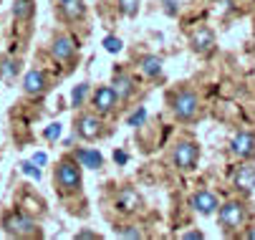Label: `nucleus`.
<instances>
[{"instance_id":"26","label":"nucleus","mask_w":255,"mask_h":240,"mask_svg":"<svg viewBox=\"0 0 255 240\" xmlns=\"http://www.w3.org/2000/svg\"><path fill=\"white\" fill-rule=\"evenodd\" d=\"M15 74H18V66H15L13 61H5V63H3V76L10 79V76H15Z\"/></svg>"},{"instance_id":"32","label":"nucleus","mask_w":255,"mask_h":240,"mask_svg":"<svg viewBox=\"0 0 255 240\" xmlns=\"http://www.w3.org/2000/svg\"><path fill=\"white\" fill-rule=\"evenodd\" d=\"M56 3H58V5H61V3H66V0H56Z\"/></svg>"},{"instance_id":"21","label":"nucleus","mask_w":255,"mask_h":240,"mask_svg":"<svg viewBox=\"0 0 255 240\" xmlns=\"http://www.w3.org/2000/svg\"><path fill=\"white\" fill-rule=\"evenodd\" d=\"M119 10L124 13V15H136V10H139V0H119Z\"/></svg>"},{"instance_id":"2","label":"nucleus","mask_w":255,"mask_h":240,"mask_svg":"<svg viewBox=\"0 0 255 240\" xmlns=\"http://www.w3.org/2000/svg\"><path fill=\"white\" fill-rule=\"evenodd\" d=\"M56 185L63 192H76L81 187V164L71 162V159H63L56 167Z\"/></svg>"},{"instance_id":"13","label":"nucleus","mask_w":255,"mask_h":240,"mask_svg":"<svg viewBox=\"0 0 255 240\" xmlns=\"http://www.w3.org/2000/svg\"><path fill=\"white\" fill-rule=\"evenodd\" d=\"M23 89H25V94H30V96H38V94H43L46 91V76H43V71H28L25 74V81H23Z\"/></svg>"},{"instance_id":"17","label":"nucleus","mask_w":255,"mask_h":240,"mask_svg":"<svg viewBox=\"0 0 255 240\" xmlns=\"http://www.w3.org/2000/svg\"><path fill=\"white\" fill-rule=\"evenodd\" d=\"M114 91L119 94V99H127V96H131V91H134V81H131L127 74H117V76H114Z\"/></svg>"},{"instance_id":"20","label":"nucleus","mask_w":255,"mask_h":240,"mask_svg":"<svg viewBox=\"0 0 255 240\" xmlns=\"http://www.w3.org/2000/svg\"><path fill=\"white\" fill-rule=\"evenodd\" d=\"M86 91H89V84L76 86L74 91H71V104H74V107H81V104H84V96H86Z\"/></svg>"},{"instance_id":"25","label":"nucleus","mask_w":255,"mask_h":240,"mask_svg":"<svg viewBox=\"0 0 255 240\" xmlns=\"http://www.w3.org/2000/svg\"><path fill=\"white\" fill-rule=\"evenodd\" d=\"M144 119H147V109H139L136 114H131V117H129V126H141V124H144Z\"/></svg>"},{"instance_id":"3","label":"nucleus","mask_w":255,"mask_h":240,"mask_svg":"<svg viewBox=\"0 0 255 240\" xmlns=\"http://www.w3.org/2000/svg\"><path fill=\"white\" fill-rule=\"evenodd\" d=\"M197 107H200V101L192 91H179L177 96H172V114L179 121H190L197 114Z\"/></svg>"},{"instance_id":"16","label":"nucleus","mask_w":255,"mask_h":240,"mask_svg":"<svg viewBox=\"0 0 255 240\" xmlns=\"http://www.w3.org/2000/svg\"><path fill=\"white\" fill-rule=\"evenodd\" d=\"M61 10L68 20H81L86 15V5L84 0H66V3H61Z\"/></svg>"},{"instance_id":"31","label":"nucleus","mask_w":255,"mask_h":240,"mask_svg":"<svg viewBox=\"0 0 255 240\" xmlns=\"http://www.w3.org/2000/svg\"><path fill=\"white\" fill-rule=\"evenodd\" d=\"M248 238H250V240H255V230H248Z\"/></svg>"},{"instance_id":"19","label":"nucleus","mask_w":255,"mask_h":240,"mask_svg":"<svg viewBox=\"0 0 255 240\" xmlns=\"http://www.w3.org/2000/svg\"><path fill=\"white\" fill-rule=\"evenodd\" d=\"M33 10H35L33 0H15V5H13V15L20 20H28L33 15Z\"/></svg>"},{"instance_id":"1","label":"nucleus","mask_w":255,"mask_h":240,"mask_svg":"<svg viewBox=\"0 0 255 240\" xmlns=\"http://www.w3.org/2000/svg\"><path fill=\"white\" fill-rule=\"evenodd\" d=\"M3 230L8 235H15V238H35V235H41L38 225H35L30 218H25L23 213H8L3 218Z\"/></svg>"},{"instance_id":"27","label":"nucleus","mask_w":255,"mask_h":240,"mask_svg":"<svg viewBox=\"0 0 255 240\" xmlns=\"http://www.w3.org/2000/svg\"><path fill=\"white\" fill-rule=\"evenodd\" d=\"M114 159H117L119 164H127V159H129V157H127V152H114Z\"/></svg>"},{"instance_id":"7","label":"nucleus","mask_w":255,"mask_h":240,"mask_svg":"<svg viewBox=\"0 0 255 240\" xmlns=\"http://www.w3.org/2000/svg\"><path fill=\"white\" fill-rule=\"evenodd\" d=\"M117 101H119V94L112 89V86H101V89H96V94H94V107H96V112H101V114H109L114 107H117Z\"/></svg>"},{"instance_id":"30","label":"nucleus","mask_w":255,"mask_h":240,"mask_svg":"<svg viewBox=\"0 0 255 240\" xmlns=\"http://www.w3.org/2000/svg\"><path fill=\"white\" fill-rule=\"evenodd\" d=\"M185 238H187V240H195V238H202V233H187Z\"/></svg>"},{"instance_id":"18","label":"nucleus","mask_w":255,"mask_h":240,"mask_svg":"<svg viewBox=\"0 0 255 240\" xmlns=\"http://www.w3.org/2000/svg\"><path fill=\"white\" fill-rule=\"evenodd\" d=\"M141 71L147 76H159L162 74V58L157 56H144L141 58Z\"/></svg>"},{"instance_id":"10","label":"nucleus","mask_w":255,"mask_h":240,"mask_svg":"<svg viewBox=\"0 0 255 240\" xmlns=\"http://www.w3.org/2000/svg\"><path fill=\"white\" fill-rule=\"evenodd\" d=\"M192 208L202 215H212L217 210V197L207 190H200L197 195H192Z\"/></svg>"},{"instance_id":"11","label":"nucleus","mask_w":255,"mask_h":240,"mask_svg":"<svg viewBox=\"0 0 255 240\" xmlns=\"http://www.w3.org/2000/svg\"><path fill=\"white\" fill-rule=\"evenodd\" d=\"M53 58L56 61H68L71 56L76 53V43H74V38L71 36H58L56 41H53Z\"/></svg>"},{"instance_id":"23","label":"nucleus","mask_w":255,"mask_h":240,"mask_svg":"<svg viewBox=\"0 0 255 240\" xmlns=\"http://www.w3.org/2000/svg\"><path fill=\"white\" fill-rule=\"evenodd\" d=\"M20 167H23V172H25L28 177H33V180H41V169L35 167V162H23Z\"/></svg>"},{"instance_id":"12","label":"nucleus","mask_w":255,"mask_h":240,"mask_svg":"<svg viewBox=\"0 0 255 240\" xmlns=\"http://www.w3.org/2000/svg\"><path fill=\"white\" fill-rule=\"evenodd\" d=\"M215 46V36H212V30L210 28H197L192 33V48L197 53H210Z\"/></svg>"},{"instance_id":"14","label":"nucleus","mask_w":255,"mask_h":240,"mask_svg":"<svg viewBox=\"0 0 255 240\" xmlns=\"http://www.w3.org/2000/svg\"><path fill=\"white\" fill-rule=\"evenodd\" d=\"M235 187L243 190V192H253V187H255V167L245 164V167L238 169L235 172Z\"/></svg>"},{"instance_id":"28","label":"nucleus","mask_w":255,"mask_h":240,"mask_svg":"<svg viewBox=\"0 0 255 240\" xmlns=\"http://www.w3.org/2000/svg\"><path fill=\"white\" fill-rule=\"evenodd\" d=\"M122 238H141L139 230H122Z\"/></svg>"},{"instance_id":"4","label":"nucleus","mask_w":255,"mask_h":240,"mask_svg":"<svg viewBox=\"0 0 255 240\" xmlns=\"http://www.w3.org/2000/svg\"><path fill=\"white\" fill-rule=\"evenodd\" d=\"M174 164L179 167V169H192L195 167V162H197V157H200V149H197V144H192V142H179L177 147H174Z\"/></svg>"},{"instance_id":"29","label":"nucleus","mask_w":255,"mask_h":240,"mask_svg":"<svg viewBox=\"0 0 255 240\" xmlns=\"http://www.w3.org/2000/svg\"><path fill=\"white\" fill-rule=\"evenodd\" d=\"M33 162H35V164H38V167H41V164H46V154H43V152H38V154H35V157H33Z\"/></svg>"},{"instance_id":"15","label":"nucleus","mask_w":255,"mask_h":240,"mask_svg":"<svg viewBox=\"0 0 255 240\" xmlns=\"http://www.w3.org/2000/svg\"><path fill=\"white\" fill-rule=\"evenodd\" d=\"M76 162L81 167H89V169H99L104 164V157L96 152V149H76Z\"/></svg>"},{"instance_id":"8","label":"nucleus","mask_w":255,"mask_h":240,"mask_svg":"<svg viewBox=\"0 0 255 240\" xmlns=\"http://www.w3.org/2000/svg\"><path fill=\"white\" fill-rule=\"evenodd\" d=\"M230 149H233L235 157H243V159H245V157H253V154H255V134H250V131L235 134Z\"/></svg>"},{"instance_id":"5","label":"nucleus","mask_w":255,"mask_h":240,"mask_svg":"<svg viewBox=\"0 0 255 240\" xmlns=\"http://www.w3.org/2000/svg\"><path fill=\"white\" fill-rule=\"evenodd\" d=\"M220 223L225 225V228H240L243 223H245V208L240 202H225L223 208H220Z\"/></svg>"},{"instance_id":"9","label":"nucleus","mask_w":255,"mask_h":240,"mask_svg":"<svg viewBox=\"0 0 255 240\" xmlns=\"http://www.w3.org/2000/svg\"><path fill=\"white\" fill-rule=\"evenodd\" d=\"M139 202H141V200H139L136 190H131V187H124V190L117 192V210L124 213V215L136 213V210H139Z\"/></svg>"},{"instance_id":"6","label":"nucleus","mask_w":255,"mask_h":240,"mask_svg":"<svg viewBox=\"0 0 255 240\" xmlns=\"http://www.w3.org/2000/svg\"><path fill=\"white\" fill-rule=\"evenodd\" d=\"M76 134L84 136V139H96V136H101V121H99V117L81 114L76 119Z\"/></svg>"},{"instance_id":"24","label":"nucleus","mask_w":255,"mask_h":240,"mask_svg":"<svg viewBox=\"0 0 255 240\" xmlns=\"http://www.w3.org/2000/svg\"><path fill=\"white\" fill-rule=\"evenodd\" d=\"M43 136H46L48 142H56L58 136H61V124H58V121H56V124H51V126L43 131Z\"/></svg>"},{"instance_id":"22","label":"nucleus","mask_w":255,"mask_h":240,"mask_svg":"<svg viewBox=\"0 0 255 240\" xmlns=\"http://www.w3.org/2000/svg\"><path fill=\"white\" fill-rule=\"evenodd\" d=\"M104 48H106L109 53H119V51H122V41H119L117 36H106V38H104Z\"/></svg>"}]
</instances>
